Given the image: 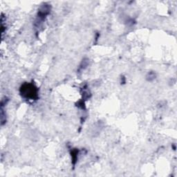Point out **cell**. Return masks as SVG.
Listing matches in <instances>:
<instances>
[{
    "label": "cell",
    "mask_w": 177,
    "mask_h": 177,
    "mask_svg": "<svg viewBox=\"0 0 177 177\" xmlns=\"http://www.w3.org/2000/svg\"><path fill=\"white\" fill-rule=\"evenodd\" d=\"M147 78H148L149 80H152L153 79H154L155 74L154 73H149V76Z\"/></svg>",
    "instance_id": "cell-2"
},
{
    "label": "cell",
    "mask_w": 177,
    "mask_h": 177,
    "mask_svg": "<svg viewBox=\"0 0 177 177\" xmlns=\"http://www.w3.org/2000/svg\"><path fill=\"white\" fill-rule=\"evenodd\" d=\"M21 94L24 97L35 99L37 96V90L33 84H26L22 86Z\"/></svg>",
    "instance_id": "cell-1"
}]
</instances>
